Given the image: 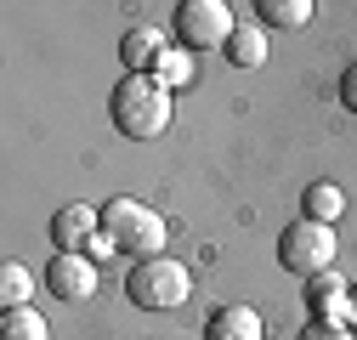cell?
<instances>
[{"instance_id": "obj_1", "label": "cell", "mask_w": 357, "mask_h": 340, "mask_svg": "<svg viewBox=\"0 0 357 340\" xmlns=\"http://www.w3.org/2000/svg\"><path fill=\"white\" fill-rule=\"evenodd\" d=\"M108 119H114L119 137L153 142V137L170 131V119H176V91L159 85L153 74H125V79L114 85V97H108Z\"/></svg>"}, {"instance_id": "obj_2", "label": "cell", "mask_w": 357, "mask_h": 340, "mask_svg": "<svg viewBox=\"0 0 357 340\" xmlns=\"http://www.w3.org/2000/svg\"><path fill=\"white\" fill-rule=\"evenodd\" d=\"M102 233L125 255H137V261H153V255H165V244H170L165 216L148 210V204H137V199H108L102 204Z\"/></svg>"}, {"instance_id": "obj_3", "label": "cell", "mask_w": 357, "mask_h": 340, "mask_svg": "<svg viewBox=\"0 0 357 340\" xmlns=\"http://www.w3.org/2000/svg\"><path fill=\"white\" fill-rule=\"evenodd\" d=\"M125 295H130V307H142V312H170V307H182L193 295V272L182 261H170V255H153V261L130 267Z\"/></svg>"}, {"instance_id": "obj_4", "label": "cell", "mask_w": 357, "mask_h": 340, "mask_svg": "<svg viewBox=\"0 0 357 340\" xmlns=\"http://www.w3.org/2000/svg\"><path fill=\"white\" fill-rule=\"evenodd\" d=\"M278 267L284 272H295V278H324L329 267H335V227H324V222H289L284 233H278Z\"/></svg>"}, {"instance_id": "obj_5", "label": "cell", "mask_w": 357, "mask_h": 340, "mask_svg": "<svg viewBox=\"0 0 357 340\" xmlns=\"http://www.w3.org/2000/svg\"><path fill=\"white\" fill-rule=\"evenodd\" d=\"M238 17L227 0H182L176 6V46L182 52H227Z\"/></svg>"}, {"instance_id": "obj_6", "label": "cell", "mask_w": 357, "mask_h": 340, "mask_svg": "<svg viewBox=\"0 0 357 340\" xmlns=\"http://www.w3.org/2000/svg\"><path fill=\"white\" fill-rule=\"evenodd\" d=\"M40 284H46L57 301H85V295L97 289V261L91 255H63L57 249L46 261V272H40Z\"/></svg>"}, {"instance_id": "obj_7", "label": "cell", "mask_w": 357, "mask_h": 340, "mask_svg": "<svg viewBox=\"0 0 357 340\" xmlns=\"http://www.w3.org/2000/svg\"><path fill=\"white\" fill-rule=\"evenodd\" d=\"M97 233H102V210H91V204H63L52 216V244L63 255H79Z\"/></svg>"}, {"instance_id": "obj_8", "label": "cell", "mask_w": 357, "mask_h": 340, "mask_svg": "<svg viewBox=\"0 0 357 340\" xmlns=\"http://www.w3.org/2000/svg\"><path fill=\"white\" fill-rule=\"evenodd\" d=\"M204 340H266V323L255 307H215L204 323Z\"/></svg>"}, {"instance_id": "obj_9", "label": "cell", "mask_w": 357, "mask_h": 340, "mask_svg": "<svg viewBox=\"0 0 357 340\" xmlns=\"http://www.w3.org/2000/svg\"><path fill=\"white\" fill-rule=\"evenodd\" d=\"M119 57H125V74H153V63L165 57V34H159V29H148V23L125 29Z\"/></svg>"}, {"instance_id": "obj_10", "label": "cell", "mask_w": 357, "mask_h": 340, "mask_svg": "<svg viewBox=\"0 0 357 340\" xmlns=\"http://www.w3.org/2000/svg\"><path fill=\"white\" fill-rule=\"evenodd\" d=\"M227 63L233 68H261L266 63V29H261V17H238V29L227 40Z\"/></svg>"}, {"instance_id": "obj_11", "label": "cell", "mask_w": 357, "mask_h": 340, "mask_svg": "<svg viewBox=\"0 0 357 340\" xmlns=\"http://www.w3.org/2000/svg\"><path fill=\"white\" fill-rule=\"evenodd\" d=\"M346 307H351V284L324 272L312 278V312H318V323H346Z\"/></svg>"}, {"instance_id": "obj_12", "label": "cell", "mask_w": 357, "mask_h": 340, "mask_svg": "<svg viewBox=\"0 0 357 340\" xmlns=\"http://www.w3.org/2000/svg\"><path fill=\"white\" fill-rule=\"evenodd\" d=\"M340 210H346V193H340L335 182H312V187L301 193V216H306V222L335 227V222H340Z\"/></svg>"}, {"instance_id": "obj_13", "label": "cell", "mask_w": 357, "mask_h": 340, "mask_svg": "<svg viewBox=\"0 0 357 340\" xmlns=\"http://www.w3.org/2000/svg\"><path fill=\"white\" fill-rule=\"evenodd\" d=\"M255 12H261V29H306L318 6L312 0H261Z\"/></svg>"}, {"instance_id": "obj_14", "label": "cell", "mask_w": 357, "mask_h": 340, "mask_svg": "<svg viewBox=\"0 0 357 340\" xmlns=\"http://www.w3.org/2000/svg\"><path fill=\"white\" fill-rule=\"evenodd\" d=\"M29 301H34V272H29L23 261H6V267H0V307L17 312V307H29Z\"/></svg>"}, {"instance_id": "obj_15", "label": "cell", "mask_w": 357, "mask_h": 340, "mask_svg": "<svg viewBox=\"0 0 357 340\" xmlns=\"http://www.w3.org/2000/svg\"><path fill=\"white\" fill-rule=\"evenodd\" d=\"M193 52H182V46H165V57L153 63V79L159 85H170V91H182V85H193Z\"/></svg>"}, {"instance_id": "obj_16", "label": "cell", "mask_w": 357, "mask_h": 340, "mask_svg": "<svg viewBox=\"0 0 357 340\" xmlns=\"http://www.w3.org/2000/svg\"><path fill=\"white\" fill-rule=\"evenodd\" d=\"M0 340H52V334L34 307H17V312H0Z\"/></svg>"}, {"instance_id": "obj_17", "label": "cell", "mask_w": 357, "mask_h": 340, "mask_svg": "<svg viewBox=\"0 0 357 340\" xmlns=\"http://www.w3.org/2000/svg\"><path fill=\"white\" fill-rule=\"evenodd\" d=\"M295 340H357V334H351L346 323H318V318H312V323H306Z\"/></svg>"}, {"instance_id": "obj_18", "label": "cell", "mask_w": 357, "mask_h": 340, "mask_svg": "<svg viewBox=\"0 0 357 340\" xmlns=\"http://www.w3.org/2000/svg\"><path fill=\"white\" fill-rule=\"evenodd\" d=\"M340 102H346V108L357 114V63H351V68L340 74Z\"/></svg>"}, {"instance_id": "obj_19", "label": "cell", "mask_w": 357, "mask_h": 340, "mask_svg": "<svg viewBox=\"0 0 357 340\" xmlns=\"http://www.w3.org/2000/svg\"><path fill=\"white\" fill-rule=\"evenodd\" d=\"M114 249H119V244H114L108 233H97L91 244H85V255H91V261H108V255H114Z\"/></svg>"}, {"instance_id": "obj_20", "label": "cell", "mask_w": 357, "mask_h": 340, "mask_svg": "<svg viewBox=\"0 0 357 340\" xmlns=\"http://www.w3.org/2000/svg\"><path fill=\"white\" fill-rule=\"evenodd\" d=\"M346 329L357 334V284H351V307H346Z\"/></svg>"}]
</instances>
